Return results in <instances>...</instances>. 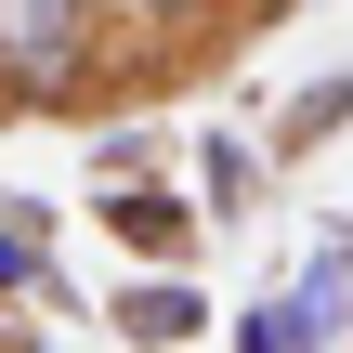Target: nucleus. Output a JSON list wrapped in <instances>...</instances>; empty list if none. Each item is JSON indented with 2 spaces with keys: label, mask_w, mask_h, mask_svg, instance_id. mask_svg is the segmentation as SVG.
Segmentation results:
<instances>
[{
  "label": "nucleus",
  "mask_w": 353,
  "mask_h": 353,
  "mask_svg": "<svg viewBox=\"0 0 353 353\" xmlns=\"http://www.w3.org/2000/svg\"><path fill=\"white\" fill-rule=\"evenodd\" d=\"M341 131H353V65H341V79H314V92L275 118V170H288V157H314V144H341Z\"/></svg>",
  "instance_id": "obj_5"
},
{
  "label": "nucleus",
  "mask_w": 353,
  "mask_h": 353,
  "mask_svg": "<svg viewBox=\"0 0 353 353\" xmlns=\"http://www.w3.org/2000/svg\"><path fill=\"white\" fill-rule=\"evenodd\" d=\"M275 13H301V0H275Z\"/></svg>",
  "instance_id": "obj_9"
},
{
  "label": "nucleus",
  "mask_w": 353,
  "mask_h": 353,
  "mask_svg": "<svg viewBox=\"0 0 353 353\" xmlns=\"http://www.w3.org/2000/svg\"><path fill=\"white\" fill-rule=\"evenodd\" d=\"M118 13H131L157 52H196V39H223V26H236V0H118Z\"/></svg>",
  "instance_id": "obj_7"
},
{
  "label": "nucleus",
  "mask_w": 353,
  "mask_h": 353,
  "mask_svg": "<svg viewBox=\"0 0 353 353\" xmlns=\"http://www.w3.org/2000/svg\"><path fill=\"white\" fill-rule=\"evenodd\" d=\"M236 341L249 353H327V341H353V236H314L301 288H262V301L236 314Z\"/></svg>",
  "instance_id": "obj_2"
},
{
  "label": "nucleus",
  "mask_w": 353,
  "mask_h": 353,
  "mask_svg": "<svg viewBox=\"0 0 353 353\" xmlns=\"http://www.w3.org/2000/svg\"><path fill=\"white\" fill-rule=\"evenodd\" d=\"M196 223H210V196H183V183H157V170H105V236H118L131 262H183Z\"/></svg>",
  "instance_id": "obj_3"
},
{
  "label": "nucleus",
  "mask_w": 353,
  "mask_h": 353,
  "mask_svg": "<svg viewBox=\"0 0 353 353\" xmlns=\"http://www.w3.org/2000/svg\"><path fill=\"white\" fill-rule=\"evenodd\" d=\"M196 183H210V223H249V196H262V157H249L236 131H210V144H196Z\"/></svg>",
  "instance_id": "obj_6"
},
{
  "label": "nucleus",
  "mask_w": 353,
  "mask_h": 353,
  "mask_svg": "<svg viewBox=\"0 0 353 353\" xmlns=\"http://www.w3.org/2000/svg\"><path fill=\"white\" fill-rule=\"evenodd\" d=\"M105 327H118V341H144V353H170V341H196V327H210V288H196L183 262H144V275L105 301Z\"/></svg>",
  "instance_id": "obj_4"
},
{
  "label": "nucleus",
  "mask_w": 353,
  "mask_h": 353,
  "mask_svg": "<svg viewBox=\"0 0 353 353\" xmlns=\"http://www.w3.org/2000/svg\"><path fill=\"white\" fill-rule=\"evenodd\" d=\"M118 0H0V118H65L92 92Z\"/></svg>",
  "instance_id": "obj_1"
},
{
  "label": "nucleus",
  "mask_w": 353,
  "mask_h": 353,
  "mask_svg": "<svg viewBox=\"0 0 353 353\" xmlns=\"http://www.w3.org/2000/svg\"><path fill=\"white\" fill-rule=\"evenodd\" d=\"M39 288H52V249H39V236L13 223V196H0V301H39Z\"/></svg>",
  "instance_id": "obj_8"
}]
</instances>
